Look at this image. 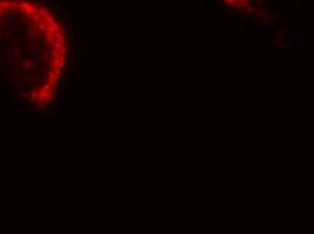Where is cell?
I'll use <instances>...</instances> for the list:
<instances>
[{"label":"cell","instance_id":"obj_1","mask_svg":"<svg viewBox=\"0 0 314 234\" xmlns=\"http://www.w3.org/2000/svg\"><path fill=\"white\" fill-rule=\"evenodd\" d=\"M68 57L67 29L53 10L35 0H0V77L23 102L50 106Z\"/></svg>","mask_w":314,"mask_h":234},{"label":"cell","instance_id":"obj_2","mask_svg":"<svg viewBox=\"0 0 314 234\" xmlns=\"http://www.w3.org/2000/svg\"><path fill=\"white\" fill-rule=\"evenodd\" d=\"M229 8L236 10L237 12H251L255 14V1L256 0H218Z\"/></svg>","mask_w":314,"mask_h":234}]
</instances>
